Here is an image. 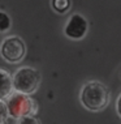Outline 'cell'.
I'll use <instances>...</instances> for the list:
<instances>
[{
    "label": "cell",
    "mask_w": 121,
    "mask_h": 124,
    "mask_svg": "<svg viewBox=\"0 0 121 124\" xmlns=\"http://www.w3.org/2000/svg\"><path fill=\"white\" fill-rule=\"evenodd\" d=\"M109 89L98 80L87 81L79 90V102L89 111H102L109 105Z\"/></svg>",
    "instance_id": "cell-1"
},
{
    "label": "cell",
    "mask_w": 121,
    "mask_h": 124,
    "mask_svg": "<svg viewBox=\"0 0 121 124\" xmlns=\"http://www.w3.org/2000/svg\"><path fill=\"white\" fill-rule=\"evenodd\" d=\"M9 118L16 120L23 116H35L38 112V103L31 95L22 94L18 92H12L11 95L5 99Z\"/></svg>",
    "instance_id": "cell-2"
},
{
    "label": "cell",
    "mask_w": 121,
    "mask_h": 124,
    "mask_svg": "<svg viewBox=\"0 0 121 124\" xmlns=\"http://www.w3.org/2000/svg\"><path fill=\"white\" fill-rule=\"evenodd\" d=\"M42 76L35 68L31 67H21L12 75L13 92L31 95L38 90Z\"/></svg>",
    "instance_id": "cell-3"
},
{
    "label": "cell",
    "mask_w": 121,
    "mask_h": 124,
    "mask_svg": "<svg viewBox=\"0 0 121 124\" xmlns=\"http://www.w3.org/2000/svg\"><path fill=\"white\" fill-rule=\"evenodd\" d=\"M26 55V45L18 35H9L0 43V56L9 64L21 63Z\"/></svg>",
    "instance_id": "cell-4"
},
{
    "label": "cell",
    "mask_w": 121,
    "mask_h": 124,
    "mask_svg": "<svg viewBox=\"0 0 121 124\" xmlns=\"http://www.w3.org/2000/svg\"><path fill=\"white\" fill-rule=\"evenodd\" d=\"M87 31H89V22L79 13H73L72 16H69L65 26H64V34L66 38L72 39V41L83 39Z\"/></svg>",
    "instance_id": "cell-5"
},
{
    "label": "cell",
    "mask_w": 121,
    "mask_h": 124,
    "mask_svg": "<svg viewBox=\"0 0 121 124\" xmlns=\"http://www.w3.org/2000/svg\"><path fill=\"white\" fill-rule=\"evenodd\" d=\"M13 92L12 75L8 71L0 68V99H7Z\"/></svg>",
    "instance_id": "cell-6"
},
{
    "label": "cell",
    "mask_w": 121,
    "mask_h": 124,
    "mask_svg": "<svg viewBox=\"0 0 121 124\" xmlns=\"http://www.w3.org/2000/svg\"><path fill=\"white\" fill-rule=\"evenodd\" d=\"M51 7L56 13L65 15L72 8V0H51Z\"/></svg>",
    "instance_id": "cell-7"
},
{
    "label": "cell",
    "mask_w": 121,
    "mask_h": 124,
    "mask_svg": "<svg viewBox=\"0 0 121 124\" xmlns=\"http://www.w3.org/2000/svg\"><path fill=\"white\" fill-rule=\"evenodd\" d=\"M12 28V18L7 12L0 9V33H7Z\"/></svg>",
    "instance_id": "cell-8"
},
{
    "label": "cell",
    "mask_w": 121,
    "mask_h": 124,
    "mask_svg": "<svg viewBox=\"0 0 121 124\" xmlns=\"http://www.w3.org/2000/svg\"><path fill=\"white\" fill-rule=\"evenodd\" d=\"M9 119V112L7 108V103L4 99H0V124H7Z\"/></svg>",
    "instance_id": "cell-9"
},
{
    "label": "cell",
    "mask_w": 121,
    "mask_h": 124,
    "mask_svg": "<svg viewBox=\"0 0 121 124\" xmlns=\"http://www.w3.org/2000/svg\"><path fill=\"white\" fill-rule=\"evenodd\" d=\"M17 124H40L36 116H23L17 120Z\"/></svg>",
    "instance_id": "cell-10"
},
{
    "label": "cell",
    "mask_w": 121,
    "mask_h": 124,
    "mask_svg": "<svg viewBox=\"0 0 121 124\" xmlns=\"http://www.w3.org/2000/svg\"><path fill=\"white\" fill-rule=\"evenodd\" d=\"M116 112L121 118V94L119 95V98H117V101H116Z\"/></svg>",
    "instance_id": "cell-11"
}]
</instances>
